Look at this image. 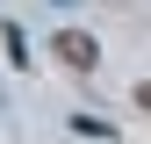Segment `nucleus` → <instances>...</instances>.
Segmentation results:
<instances>
[{"label": "nucleus", "mask_w": 151, "mask_h": 144, "mask_svg": "<svg viewBox=\"0 0 151 144\" xmlns=\"http://www.w3.org/2000/svg\"><path fill=\"white\" fill-rule=\"evenodd\" d=\"M50 50H58L72 72H93V65H101V43H93L86 29H58V43H50Z\"/></svg>", "instance_id": "f257e3e1"}, {"label": "nucleus", "mask_w": 151, "mask_h": 144, "mask_svg": "<svg viewBox=\"0 0 151 144\" xmlns=\"http://www.w3.org/2000/svg\"><path fill=\"white\" fill-rule=\"evenodd\" d=\"M0 36H7V58H14V65H29V36H22V29H14V22H7V29H0Z\"/></svg>", "instance_id": "f03ea898"}, {"label": "nucleus", "mask_w": 151, "mask_h": 144, "mask_svg": "<svg viewBox=\"0 0 151 144\" xmlns=\"http://www.w3.org/2000/svg\"><path fill=\"white\" fill-rule=\"evenodd\" d=\"M137 108H144V115H151V79H144V86H137Z\"/></svg>", "instance_id": "7ed1b4c3"}]
</instances>
